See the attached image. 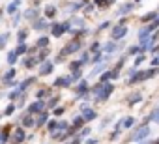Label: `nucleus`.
Returning <instances> with one entry per match:
<instances>
[{
    "label": "nucleus",
    "mask_w": 159,
    "mask_h": 144,
    "mask_svg": "<svg viewBox=\"0 0 159 144\" xmlns=\"http://www.w3.org/2000/svg\"><path fill=\"white\" fill-rule=\"evenodd\" d=\"M90 92L94 94L96 101H107L112 96V92H114V84L112 83H98Z\"/></svg>",
    "instance_id": "1"
},
{
    "label": "nucleus",
    "mask_w": 159,
    "mask_h": 144,
    "mask_svg": "<svg viewBox=\"0 0 159 144\" xmlns=\"http://www.w3.org/2000/svg\"><path fill=\"white\" fill-rule=\"evenodd\" d=\"M83 49V41L81 39H79V38H73L62 51H60V54L54 58V64H58V62H64V58L66 56H69V54H75V52H79V51H81Z\"/></svg>",
    "instance_id": "2"
},
{
    "label": "nucleus",
    "mask_w": 159,
    "mask_h": 144,
    "mask_svg": "<svg viewBox=\"0 0 159 144\" xmlns=\"http://www.w3.org/2000/svg\"><path fill=\"white\" fill-rule=\"evenodd\" d=\"M155 73H157V67H150V69H144V71H137V69H133V71H131V77H129V81H127V84L144 83V81H148L150 77H153Z\"/></svg>",
    "instance_id": "3"
},
{
    "label": "nucleus",
    "mask_w": 159,
    "mask_h": 144,
    "mask_svg": "<svg viewBox=\"0 0 159 144\" xmlns=\"http://www.w3.org/2000/svg\"><path fill=\"white\" fill-rule=\"evenodd\" d=\"M43 110H47V101H39V99L32 101V103L26 107V112H28V114H34V116H38V114L43 112Z\"/></svg>",
    "instance_id": "4"
},
{
    "label": "nucleus",
    "mask_w": 159,
    "mask_h": 144,
    "mask_svg": "<svg viewBox=\"0 0 159 144\" xmlns=\"http://www.w3.org/2000/svg\"><path fill=\"white\" fill-rule=\"evenodd\" d=\"M52 71H54V62L52 60H45L38 67V77H47V75L52 73Z\"/></svg>",
    "instance_id": "5"
},
{
    "label": "nucleus",
    "mask_w": 159,
    "mask_h": 144,
    "mask_svg": "<svg viewBox=\"0 0 159 144\" xmlns=\"http://www.w3.org/2000/svg\"><path fill=\"white\" fill-rule=\"evenodd\" d=\"M67 32V26H66V21H62V23H51V36L52 38H62L64 34Z\"/></svg>",
    "instance_id": "6"
},
{
    "label": "nucleus",
    "mask_w": 159,
    "mask_h": 144,
    "mask_svg": "<svg viewBox=\"0 0 159 144\" xmlns=\"http://www.w3.org/2000/svg\"><path fill=\"white\" fill-rule=\"evenodd\" d=\"M21 65L25 69H36V67H39V60H38L36 54H28V56H23Z\"/></svg>",
    "instance_id": "7"
},
{
    "label": "nucleus",
    "mask_w": 159,
    "mask_h": 144,
    "mask_svg": "<svg viewBox=\"0 0 159 144\" xmlns=\"http://www.w3.org/2000/svg\"><path fill=\"white\" fill-rule=\"evenodd\" d=\"M30 26H32V30H36V32H47V30H51V23H49V19H45V17H39V19L34 21Z\"/></svg>",
    "instance_id": "8"
},
{
    "label": "nucleus",
    "mask_w": 159,
    "mask_h": 144,
    "mask_svg": "<svg viewBox=\"0 0 159 144\" xmlns=\"http://www.w3.org/2000/svg\"><path fill=\"white\" fill-rule=\"evenodd\" d=\"M125 36H127V26H125V25H116V26L112 28V32H111L112 41H120V39L125 38Z\"/></svg>",
    "instance_id": "9"
},
{
    "label": "nucleus",
    "mask_w": 159,
    "mask_h": 144,
    "mask_svg": "<svg viewBox=\"0 0 159 144\" xmlns=\"http://www.w3.org/2000/svg\"><path fill=\"white\" fill-rule=\"evenodd\" d=\"M23 19L25 21H28V23H34V21H38L39 19V8H26L25 11H23Z\"/></svg>",
    "instance_id": "10"
},
{
    "label": "nucleus",
    "mask_w": 159,
    "mask_h": 144,
    "mask_svg": "<svg viewBox=\"0 0 159 144\" xmlns=\"http://www.w3.org/2000/svg\"><path fill=\"white\" fill-rule=\"evenodd\" d=\"M11 140H13V144H23V142L26 140V131H25V127H15L13 133H11Z\"/></svg>",
    "instance_id": "11"
},
{
    "label": "nucleus",
    "mask_w": 159,
    "mask_h": 144,
    "mask_svg": "<svg viewBox=\"0 0 159 144\" xmlns=\"http://www.w3.org/2000/svg\"><path fill=\"white\" fill-rule=\"evenodd\" d=\"M73 83H75V81H73L71 75H67V77H56L54 83H52V86H56V88H69Z\"/></svg>",
    "instance_id": "12"
},
{
    "label": "nucleus",
    "mask_w": 159,
    "mask_h": 144,
    "mask_svg": "<svg viewBox=\"0 0 159 144\" xmlns=\"http://www.w3.org/2000/svg\"><path fill=\"white\" fill-rule=\"evenodd\" d=\"M81 116L84 118V122H92V120L98 118V112H96L94 109H90L88 105H83V107H81Z\"/></svg>",
    "instance_id": "13"
},
{
    "label": "nucleus",
    "mask_w": 159,
    "mask_h": 144,
    "mask_svg": "<svg viewBox=\"0 0 159 144\" xmlns=\"http://www.w3.org/2000/svg\"><path fill=\"white\" fill-rule=\"evenodd\" d=\"M56 15H58V8H56L54 4H47V6L43 8V17H45V19L52 21Z\"/></svg>",
    "instance_id": "14"
},
{
    "label": "nucleus",
    "mask_w": 159,
    "mask_h": 144,
    "mask_svg": "<svg viewBox=\"0 0 159 144\" xmlns=\"http://www.w3.org/2000/svg\"><path fill=\"white\" fill-rule=\"evenodd\" d=\"M150 135V127L148 125H142V127H139L137 131H135V135H133V138L137 140V142H142L146 137Z\"/></svg>",
    "instance_id": "15"
},
{
    "label": "nucleus",
    "mask_w": 159,
    "mask_h": 144,
    "mask_svg": "<svg viewBox=\"0 0 159 144\" xmlns=\"http://www.w3.org/2000/svg\"><path fill=\"white\" fill-rule=\"evenodd\" d=\"M19 8H21V0H11V2L4 8L6 10V15H15V13H19Z\"/></svg>",
    "instance_id": "16"
},
{
    "label": "nucleus",
    "mask_w": 159,
    "mask_h": 144,
    "mask_svg": "<svg viewBox=\"0 0 159 144\" xmlns=\"http://www.w3.org/2000/svg\"><path fill=\"white\" fill-rule=\"evenodd\" d=\"M21 124H23L25 129H26V127H36V118H34V114L25 112V114L21 116Z\"/></svg>",
    "instance_id": "17"
},
{
    "label": "nucleus",
    "mask_w": 159,
    "mask_h": 144,
    "mask_svg": "<svg viewBox=\"0 0 159 144\" xmlns=\"http://www.w3.org/2000/svg\"><path fill=\"white\" fill-rule=\"evenodd\" d=\"M51 120V114L47 112V110H43V112H39L38 116H36V127H43V125H47V122Z\"/></svg>",
    "instance_id": "18"
},
{
    "label": "nucleus",
    "mask_w": 159,
    "mask_h": 144,
    "mask_svg": "<svg viewBox=\"0 0 159 144\" xmlns=\"http://www.w3.org/2000/svg\"><path fill=\"white\" fill-rule=\"evenodd\" d=\"M49 97H51V88H47V86L38 88V92H36V99H39V101H47Z\"/></svg>",
    "instance_id": "19"
},
{
    "label": "nucleus",
    "mask_w": 159,
    "mask_h": 144,
    "mask_svg": "<svg viewBox=\"0 0 159 144\" xmlns=\"http://www.w3.org/2000/svg\"><path fill=\"white\" fill-rule=\"evenodd\" d=\"M49 45H51V38L49 36H39L38 39H36V47H38V51L39 49H49Z\"/></svg>",
    "instance_id": "20"
},
{
    "label": "nucleus",
    "mask_w": 159,
    "mask_h": 144,
    "mask_svg": "<svg viewBox=\"0 0 159 144\" xmlns=\"http://www.w3.org/2000/svg\"><path fill=\"white\" fill-rule=\"evenodd\" d=\"M6 62H8V65L10 67H13L17 62H19V56H17V52H15V49L13 51H8L6 52Z\"/></svg>",
    "instance_id": "21"
},
{
    "label": "nucleus",
    "mask_w": 159,
    "mask_h": 144,
    "mask_svg": "<svg viewBox=\"0 0 159 144\" xmlns=\"http://www.w3.org/2000/svg\"><path fill=\"white\" fill-rule=\"evenodd\" d=\"M36 79H38V77H34V75H32V77H26L25 81H21V84H19L21 92H26V90H28V88H30V86L36 83Z\"/></svg>",
    "instance_id": "22"
},
{
    "label": "nucleus",
    "mask_w": 159,
    "mask_h": 144,
    "mask_svg": "<svg viewBox=\"0 0 159 144\" xmlns=\"http://www.w3.org/2000/svg\"><path fill=\"white\" fill-rule=\"evenodd\" d=\"M28 34H30L28 28H19V30H17V43H19V45H21V43H26Z\"/></svg>",
    "instance_id": "23"
},
{
    "label": "nucleus",
    "mask_w": 159,
    "mask_h": 144,
    "mask_svg": "<svg viewBox=\"0 0 159 144\" xmlns=\"http://www.w3.org/2000/svg\"><path fill=\"white\" fill-rule=\"evenodd\" d=\"M15 52H17L19 58H21V56H28V54H30V47H28L26 43H21V45L15 47Z\"/></svg>",
    "instance_id": "24"
},
{
    "label": "nucleus",
    "mask_w": 159,
    "mask_h": 144,
    "mask_svg": "<svg viewBox=\"0 0 159 144\" xmlns=\"http://www.w3.org/2000/svg\"><path fill=\"white\" fill-rule=\"evenodd\" d=\"M21 94H23V92H21V88L17 86V88H13V90H10V94H8L6 97L10 99V103H15V101H17V99L21 97Z\"/></svg>",
    "instance_id": "25"
},
{
    "label": "nucleus",
    "mask_w": 159,
    "mask_h": 144,
    "mask_svg": "<svg viewBox=\"0 0 159 144\" xmlns=\"http://www.w3.org/2000/svg\"><path fill=\"white\" fill-rule=\"evenodd\" d=\"M58 125H60V122H58L56 118H51V120L47 122V131L52 135V133H56V131H58Z\"/></svg>",
    "instance_id": "26"
},
{
    "label": "nucleus",
    "mask_w": 159,
    "mask_h": 144,
    "mask_svg": "<svg viewBox=\"0 0 159 144\" xmlns=\"http://www.w3.org/2000/svg\"><path fill=\"white\" fill-rule=\"evenodd\" d=\"M10 38H11V34H10V32H2V34H0V51H4V49H6V45H8Z\"/></svg>",
    "instance_id": "27"
},
{
    "label": "nucleus",
    "mask_w": 159,
    "mask_h": 144,
    "mask_svg": "<svg viewBox=\"0 0 159 144\" xmlns=\"http://www.w3.org/2000/svg\"><path fill=\"white\" fill-rule=\"evenodd\" d=\"M83 65H84V62H83L81 58H79V60H73V62H69V71H71V73H75V71H79Z\"/></svg>",
    "instance_id": "28"
},
{
    "label": "nucleus",
    "mask_w": 159,
    "mask_h": 144,
    "mask_svg": "<svg viewBox=\"0 0 159 144\" xmlns=\"http://www.w3.org/2000/svg\"><path fill=\"white\" fill-rule=\"evenodd\" d=\"M49 54H51V51H49V49H39V51L36 52V56H38L39 64H41V62H45V60L49 58Z\"/></svg>",
    "instance_id": "29"
},
{
    "label": "nucleus",
    "mask_w": 159,
    "mask_h": 144,
    "mask_svg": "<svg viewBox=\"0 0 159 144\" xmlns=\"http://www.w3.org/2000/svg\"><path fill=\"white\" fill-rule=\"evenodd\" d=\"M58 103H60V96H51L47 99V109H56Z\"/></svg>",
    "instance_id": "30"
},
{
    "label": "nucleus",
    "mask_w": 159,
    "mask_h": 144,
    "mask_svg": "<svg viewBox=\"0 0 159 144\" xmlns=\"http://www.w3.org/2000/svg\"><path fill=\"white\" fill-rule=\"evenodd\" d=\"M84 124H86V122H84V118H83L81 114L73 118V127H75L77 131H79V129H83V125H84Z\"/></svg>",
    "instance_id": "31"
},
{
    "label": "nucleus",
    "mask_w": 159,
    "mask_h": 144,
    "mask_svg": "<svg viewBox=\"0 0 159 144\" xmlns=\"http://www.w3.org/2000/svg\"><path fill=\"white\" fill-rule=\"evenodd\" d=\"M99 73H105V62H99V64L92 69V73H90V75L96 77V75H99Z\"/></svg>",
    "instance_id": "32"
},
{
    "label": "nucleus",
    "mask_w": 159,
    "mask_h": 144,
    "mask_svg": "<svg viewBox=\"0 0 159 144\" xmlns=\"http://www.w3.org/2000/svg\"><path fill=\"white\" fill-rule=\"evenodd\" d=\"M81 8H84V4H83V2H73V4H69V6H67V13H75V11H79Z\"/></svg>",
    "instance_id": "33"
},
{
    "label": "nucleus",
    "mask_w": 159,
    "mask_h": 144,
    "mask_svg": "<svg viewBox=\"0 0 159 144\" xmlns=\"http://www.w3.org/2000/svg\"><path fill=\"white\" fill-rule=\"evenodd\" d=\"M114 2V0H94V4L98 6V8H101V10H105V8H109L111 4Z\"/></svg>",
    "instance_id": "34"
},
{
    "label": "nucleus",
    "mask_w": 159,
    "mask_h": 144,
    "mask_svg": "<svg viewBox=\"0 0 159 144\" xmlns=\"http://www.w3.org/2000/svg\"><path fill=\"white\" fill-rule=\"evenodd\" d=\"M103 51H105L107 54H112V52L116 51V41H109V43H105V47H103Z\"/></svg>",
    "instance_id": "35"
},
{
    "label": "nucleus",
    "mask_w": 159,
    "mask_h": 144,
    "mask_svg": "<svg viewBox=\"0 0 159 144\" xmlns=\"http://www.w3.org/2000/svg\"><path fill=\"white\" fill-rule=\"evenodd\" d=\"M15 110H17V105H15V103H8V107L4 109V112H2V114H4V116H11Z\"/></svg>",
    "instance_id": "36"
},
{
    "label": "nucleus",
    "mask_w": 159,
    "mask_h": 144,
    "mask_svg": "<svg viewBox=\"0 0 159 144\" xmlns=\"http://www.w3.org/2000/svg\"><path fill=\"white\" fill-rule=\"evenodd\" d=\"M133 124H135V118H133V116H127V118H124V120H122V127H124V129L133 127Z\"/></svg>",
    "instance_id": "37"
},
{
    "label": "nucleus",
    "mask_w": 159,
    "mask_h": 144,
    "mask_svg": "<svg viewBox=\"0 0 159 144\" xmlns=\"http://www.w3.org/2000/svg\"><path fill=\"white\" fill-rule=\"evenodd\" d=\"M133 6H135V4H124V6L118 10V15H125V13H129V11L133 10Z\"/></svg>",
    "instance_id": "38"
},
{
    "label": "nucleus",
    "mask_w": 159,
    "mask_h": 144,
    "mask_svg": "<svg viewBox=\"0 0 159 144\" xmlns=\"http://www.w3.org/2000/svg\"><path fill=\"white\" fill-rule=\"evenodd\" d=\"M140 101H142V96H140V94H133V96H129V99H127L129 105H135V103H140Z\"/></svg>",
    "instance_id": "39"
},
{
    "label": "nucleus",
    "mask_w": 159,
    "mask_h": 144,
    "mask_svg": "<svg viewBox=\"0 0 159 144\" xmlns=\"http://www.w3.org/2000/svg\"><path fill=\"white\" fill-rule=\"evenodd\" d=\"M21 19H23V11L15 13V15L11 17V25H13V26H19V25H21Z\"/></svg>",
    "instance_id": "40"
},
{
    "label": "nucleus",
    "mask_w": 159,
    "mask_h": 144,
    "mask_svg": "<svg viewBox=\"0 0 159 144\" xmlns=\"http://www.w3.org/2000/svg\"><path fill=\"white\" fill-rule=\"evenodd\" d=\"M26 97H28V96H26V92H23V94H21V97H19V99H17V103H15V105H17V109L25 107V103H26Z\"/></svg>",
    "instance_id": "41"
},
{
    "label": "nucleus",
    "mask_w": 159,
    "mask_h": 144,
    "mask_svg": "<svg viewBox=\"0 0 159 144\" xmlns=\"http://www.w3.org/2000/svg\"><path fill=\"white\" fill-rule=\"evenodd\" d=\"M64 112H66V109H64V107H56V109H52V116H54V118H60Z\"/></svg>",
    "instance_id": "42"
},
{
    "label": "nucleus",
    "mask_w": 159,
    "mask_h": 144,
    "mask_svg": "<svg viewBox=\"0 0 159 144\" xmlns=\"http://www.w3.org/2000/svg\"><path fill=\"white\" fill-rule=\"evenodd\" d=\"M144 49H142V45H133V47H129V54H137V52H142Z\"/></svg>",
    "instance_id": "43"
},
{
    "label": "nucleus",
    "mask_w": 159,
    "mask_h": 144,
    "mask_svg": "<svg viewBox=\"0 0 159 144\" xmlns=\"http://www.w3.org/2000/svg\"><path fill=\"white\" fill-rule=\"evenodd\" d=\"M101 60H103V54H101V52H94V56H92V62H94V64H99Z\"/></svg>",
    "instance_id": "44"
},
{
    "label": "nucleus",
    "mask_w": 159,
    "mask_h": 144,
    "mask_svg": "<svg viewBox=\"0 0 159 144\" xmlns=\"http://www.w3.org/2000/svg\"><path fill=\"white\" fill-rule=\"evenodd\" d=\"M150 120H152V122H155V124H159V109H157L155 112H152V114H150Z\"/></svg>",
    "instance_id": "45"
},
{
    "label": "nucleus",
    "mask_w": 159,
    "mask_h": 144,
    "mask_svg": "<svg viewBox=\"0 0 159 144\" xmlns=\"http://www.w3.org/2000/svg\"><path fill=\"white\" fill-rule=\"evenodd\" d=\"M90 52H99V43H98V41H94V43L90 45Z\"/></svg>",
    "instance_id": "46"
},
{
    "label": "nucleus",
    "mask_w": 159,
    "mask_h": 144,
    "mask_svg": "<svg viewBox=\"0 0 159 144\" xmlns=\"http://www.w3.org/2000/svg\"><path fill=\"white\" fill-rule=\"evenodd\" d=\"M157 26H159V17H155V19H153V23H152L148 28H150V32H152V30H155Z\"/></svg>",
    "instance_id": "47"
},
{
    "label": "nucleus",
    "mask_w": 159,
    "mask_h": 144,
    "mask_svg": "<svg viewBox=\"0 0 159 144\" xmlns=\"http://www.w3.org/2000/svg\"><path fill=\"white\" fill-rule=\"evenodd\" d=\"M81 60H83L84 64H88V62H90V52H83V54H81Z\"/></svg>",
    "instance_id": "48"
},
{
    "label": "nucleus",
    "mask_w": 159,
    "mask_h": 144,
    "mask_svg": "<svg viewBox=\"0 0 159 144\" xmlns=\"http://www.w3.org/2000/svg\"><path fill=\"white\" fill-rule=\"evenodd\" d=\"M142 62H144V56H142V54H139V56L135 58V67H139V65H140Z\"/></svg>",
    "instance_id": "49"
},
{
    "label": "nucleus",
    "mask_w": 159,
    "mask_h": 144,
    "mask_svg": "<svg viewBox=\"0 0 159 144\" xmlns=\"http://www.w3.org/2000/svg\"><path fill=\"white\" fill-rule=\"evenodd\" d=\"M109 26H111V23H109V21H105V23H101V25L98 26V30H105V28H109Z\"/></svg>",
    "instance_id": "50"
},
{
    "label": "nucleus",
    "mask_w": 159,
    "mask_h": 144,
    "mask_svg": "<svg viewBox=\"0 0 159 144\" xmlns=\"http://www.w3.org/2000/svg\"><path fill=\"white\" fill-rule=\"evenodd\" d=\"M90 135V127H83L81 129V137H88Z\"/></svg>",
    "instance_id": "51"
},
{
    "label": "nucleus",
    "mask_w": 159,
    "mask_h": 144,
    "mask_svg": "<svg viewBox=\"0 0 159 144\" xmlns=\"http://www.w3.org/2000/svg\"><path fill=\"white\" fill-rule=\"evenodd\" d=\"M94 8H96V4H86V6H84V11H86V13H90Z\"/></svg>",
    "instance_id": "52"
},
{
    "label": "nucleus",
    "mask_w": 159,
    "mask_h": 144,
    "mask_svg": "<svg viewBox=\"0 0 159 144\" xmlns=\"http://www.w3.org/2000/svg\"><path fill=\"white\" fill-rule=\"evenodd\" d=\"M99 140L98 138H86V144H98Z\"/></svg>",
    "instance_id": "53"
},
{
    "label": "nucleus",
    "mask_w": 159,
    "mask_h": 144,
    "mask_svg": "<svg viewBox=\"0 0 159 144\" xmlns=\"http://www.w3.org/2000/svg\"><path fill=\"white\" fill-rule=\"evenodd\" d=\"M69 144H81V137H75V138H73Z\"/></svg>",
    "instance_id": "54"
},
{
    "label": "nucleus",
    "mask_w": 159,
    "mask_h": 144,
    "mask_svg": "<svg viewBox=\"0 0 159 144\" xmlns=\"http://www.w3.org/2000/svg\"><path fill=\"white\" fill-rule=\"evenodd\" d=\"M4 15H6V10H4V8H0V23H2V19H4Z\"/></svg>",
    "instance_id": "55"
},
{
    "label": "nucleus",
    "mask_w": 159,
    "mask_h": 144,
    "mask_svg": "<svg viewBox=\"0 0 159 144\" xmlns=\"http://www.w3.org/2000/svg\"><path fill=\"white\" fill-rule=\"evenodd\" d=\"M153 15H155V13H148V15H144V17H142V21H148V19H153Z\"/></svg>",
    "instance_id": "56"
},
{
    "label": "nucleus",
    "mask_w": 159,
    "mask_h": 144,
    "mask_svg": "<svg viewBox=\"0 0 159 144\" xmlns=\"http://www.w3.org/2000/svg\"><path fill=\"white\" fill-rule=\"evenodd\" d=\"M152 65H153V67H155V65H159V56H157V58H153V60H152Z\"/></svg>",
    "instance_id": "57"
},
{
    "label": "nucleus",
    "mask_w": 159,
    "mask_h": 144,
    "mask_svg": "<svg viewBox=\"0 0 159 144\" xmlns=\"http://www.w3.org/2000/svg\"><path fill=\"white\" fill-rule=\"evenodd\" d=\"M139 144H150V142H144V140H142V142H139Z\"/></svg>",
    "instance_id": "58"
},
{
    "label": "nucleus",
    "mask_w": 159,
    "mask_h": 144,
    "mask_svg": "<svg viewBox=\"0 0 159 144\" xmlns=\"http://www.w3.org/2000/svg\"><path fill=\"white\" fill-rule=\"evenodd\" d=\"M0 135H2V129H0Z\"/></svg>",
    "instance_id": "59"
},
{
    "label": "nucleus",
    "mask_w": 159,
    "mask_h": 144,
    "mask_svg": "<svg viewBox=\"0 0 159 144\" xmlns=\"http://www.w3.org/2000/svg\"><path fill=\"white\" fill-rule=\"evenodd\" d=\"M137 2H140V0H137Z\"/></svg>",
    "instance_id": "60"
}]
</instances>
